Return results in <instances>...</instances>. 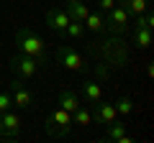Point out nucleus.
Masks as SVG:
<instances>
[{
    "label": "nucleus",
    "instance_id": "6e6552de",
    "mask_svg": "<svg viewBox=\"0 0 154 143\" xmlns=\"http://www.w3.org/2000/svg\"><path fill=\"white\" fill-rule=\"evenodd\" d=\"M116 118H118V112H116L113 102H105L103 97L95 102V110H93V120L98 123V125H108V123H113Z\"/></svg>",
    "mask_w": 154,
    "mask_h": 143
},
{
    "label": "nucleus",
    "instance_id": "2eb2a0df",
    "mask_svg": "<svg viewBox=\"0 0 154 143\" xmlns=\"http://www.w3.org/2000/svg\"><path fill=\"white\" fill-rule=\"evenodd\" d=\"M82 36H85V23H80V21H69L64 33H62V39H69V41H77Z\"/></svg>",
    "mask_w": 154,
    "mask_h": 143
},
{
    "label": "nucleus",
    "instance_id": "f8f14e48",
    "mask_svg": "<svg viewBox=\"0 0 154 143\" xmlns=\"http://www.w3.org/2000/svg\"><path fill=\"white\" fill-rule=\"evenodd\" d=\"M57 105H59V107H64V110L72 115V112H75L77 107H80V97H77V92H75V89H62L59 102H57Z\"/></svg>",
    "mask_w": 154,
    "mask_h": 143
},
{
    "label": "nucleus",
    "instance_id": "423d86ee",
    "mask_svg": "<svg viewBox=\"0 0 154 143\" xmlns=\"http://www.w3.org/2000/svg\"><path fill=\"white\" fill-rule=\"evenodd\" d=\"M8 92H11V97H13V105L21 107V110H28L33 105V92L23 84V79H13L11 87H8Z\"/></svg>",
    "mask_w": 154,
    "mask_h": 143
},
{
    "label": "nucleus",
    "instance_id": "1a4fd4ad",
    "mask_svg": "<svg viewBox=\"0 0 154 143\" xmlns=\"http://www.w3.org/2000/svg\"><path fill=\"white\" fill-rule=\"evenodd\" d=\"M67 23H69V18H67L64 8H51V10H46V26H49L57 36H62V33H64Z\"/></svg>",
    "mask_w": 154,
    "mask_h": 143
},
{
    "label": "nucleus",
    "instance_id": "4468645a",
    "mask_svg": "<svg viewBox=\"0 0 154 143\" xmlns=\"http://www.w3.org/2000/svg\"><path fill=\"white\" fill-rule=\"evenodd\" d=\"M134 44H136L139 49H149V44H152V28L134 26Z\"/></svg>",
    "mask_w": 154,
    "mask_h": 143
},
{
    "label": "nucleus",
    "instance_id": "4be33fe9",
    "mask_svg": "<svg viewBox=\"0 0 154 143\" xmlns=\"http://www.w3.org/2000/svg\"><path fill=\"white\" fill-rule=\"evenodd\" d=\"M116 3H118V5H123V3H126V0H116Z\"/></svg>",
    "mask_w": 154,
    "mask_h": 143
},
{
    "label": "nucleus",
    "instance_id": "9d476101",
    "mask_svg": "<svg viewBox=\"0 0 154 143\" xmlns=\"http://www.w3.org/2000/svg\"><path fill=\"white\" fill-rule=\"evenodd\" d=\"M64 13H67V18L69 21H80L82 23L85 18H88V5H85L82 0H67V8H64Z\"/></svg>",
    "mask_w": 154,
    "mask_h": 143
},
{
    "label": "nucleus",
    "instance_id": "aec40b11",
    "mask_svg": "<svg viewBox=\"0 0 154 143\" xmlns=\"http://www.w3.org/2000/svg\"><path fill=\"white\" fill-rule=\"evenodd\" d=\"M13 107V97H11V92H0V112H5V110H11Z\"/></svg>",
    "mask_w": 154,
    "mask_h": 143
},
{
    "label": "nucleus",
    "instance_id": "412c9836",
    "mask_svg": "<svg viewBox=\"0 0 154 143\" xmlns=\"http://www.w3.org/2000/svg\"><path fill=\"white\" fill-rule=\"evenodd\" d=\"M116 5H118L116 0H98V10L100 13H108L110 8H116Z\"/></svg>",
    "mask_w": 154,
    "mask_h": 143
},
{
    "label": "nucleus",
    "instance_id": "5701e85b",
    "mask_svg": "<svg viewBox=\"0 0 154 143\" xmlns=\"http://www.w3.org/2000/svg\"><path fill=\"white\" fill-rule=\"evenodd\" d=\"M146 3H149V5H152V3H154V0H146Z\"/></svg>",
    "mask_w": 154,
    "mask_h": 143
},
{
    "label": "nucleus",
    "instance_id": "0eeeda50",
    "mask_svg": "<svg viewBox=\"0 0 154 143\" xmlns=\"http://www.w3.org/2000/svg\"><path fill=\"white\" fill-rule=\"evenodd\" d=\"M18 133H21V120L13 110H5L0 112V138H5V141H16Z\"/></svg>",
    "mask_w": 154,
    "mask_h": 143
},
{
    "label": "nucleus",
    "instance_id": "7ed1b4c3",
    "mask_svg": "<svg viewBox=\"0 0 154 143\" xmlns=\"http://www.w3.org/2000/svg\"><path fill=\"white\" fill-rule=\"evenodd\" d=\"M11 72L16 79H23V82H28V79L36 77L38 72V61L33 59V56L23 54V51H16V54L11 56Z\"/></svg>",
    "mask_w": 154,
    "mask_h": 143
},
{
    "label": "nucleus",
    "instance_id": "f257e3e1",
    "mask_svg": "<svg viewBox=\"0 0 154 143\" xmlns=\"http://www.w3.org/2000/svg\"><path fill=\"white\" fill-rule=\"evenodd\" d=\"M16 51H23V54L33 56L38 64L46 61V44L41 36H36V31L31 26H23L16 31Z\"/></svg>",
    "mask_w": 154,
    "mask_h": 143
},
{
    "label": "nucleus",
    "instance_id": "39448f33",
    "mask_svg": "<svg viewBox=\"0 0 154 143\" xmlns=\"http://www.w3.org/2000/svg\"><path fill=\"white\" fill-rule=\"evenodd\" d=\"M57 59H59V64L64 66V69H69V72H88L85 59L77 54V49H72L69 44H64V46L57 49Z\"/></svg>",
    "mask_w": 154,
    "mask_h": 143
},
{
    "label": "nucleus",
    "instance_id": "9b49d317",
    "mask_svg": "<svg viewBox=\"0 0 154 143\" xmlns=\"http://www.w3.org/2000/svg\"><path fill=\"white\" fill-rule=\"evenodd\" d=\"M80 95H82V97L88 100L90 105H95L100 97H103V89H100L98 82H90V79H85V82L80 84Z\"/></svg>",
    "mask_w": 154,
    "mask_h": 143
},
{
    "label": "nucleus",
    "instance_id": "ddd939ff",
    "mask_svg": "<svg viewBox=\"0 0 154 143\" xmlns=\"http://www.w3.org/2000/svg\"><path fill=\"white\" fill-rule=\"evenodd\" d=\"M85 31H95V33H103L105 31V18H103V13H88V18H85Z\"/></svg>",
    "mask_w": 154,
    "mask_h": 143
},
{
    "label": "nucleus",
    "instance_id": "dca6fc26",
    "mask_svg": "<svg viewBox=\"0 0 154 143\" xmlns=\"http://www.w3.org/2000/svg\"><path fill=\"white\" fill-rule=\"evenodd\" d=\"M123 133H126V128L121 125V123H108V125H105V136H103V141L105 143H118V138L123 136Z\"/></svg>",
    "mask_w": 154,
    "mask_h": 143
},
{
    "label": "nucleus",
    "instance_id": "6ab92c4d",
    "mask_svg": "<svg viewBox=\"0 0 154 143\" xmlns=\"http://www.w3.org/2000/svg\"><path fill=\"white\" fill-rule=\"evenodd\" d=\"M113 107H116L118 115H131L134 112V100L131 97H118V102H113Z\"/></svg>",
    "mask_w": 154,
    "mask_h": 143
},
{
    "label": "nucleus",
    "instance_id": "f03ea898",
    "mask_svg": "<svg viewBox=\"0 0 154 143\" xmlns=\"http://www.w3.org/2000/svg\"><path fill=\"white\" fill-rule=\"evenodd\" d=\"M44 130H46V136H49V138H67V136H69V130H72V115L64 110V107L57 105L54 110L46 115Z\"/></svg>",
    "mask_w": 154,
    "mask_h": 143
},
{
    "label": "nucleus",
    "instance_id": "20e7f679",
    "mask_svg": "<svg viewBox=\"0 0 154 143\" xmlns=\"http://www.w3.org/2000/svg\"><path fill=\"white\" fill-rule=\"evenodd\" d=\"M103 18H105V28H108L113 36H123V33L131 28V16H128V10L123 5L110 8L108 13H103Z\"/></svg>",
    "mask_w": 154,
    "mask_h": 143
},
{
    "label": "nucleus",
    "instance_id": "f3484780",
    "mask_svg": "<svg viewBox=\"0 0 154 143\" xmlns=\"http://www.w3.org/2000/svg\"><path fill=\"white\" fill-rule=\"evenodd\" d=\"M123 8L128 10V16H131V18H136V16H141V13H146L152 5H149L146 0H126Z\"/></svg>",
    "mask_w": 154,
    "mask_h": 143
},
{
    "label": "nucleus",
    "instance_id": "a211bd4d",
    "mask_svg": "<svg viewBox=\"0 0 154 143\" xmlns=\"http://www.w3.org/2000/svg\"><path fill=\"white\" fill-rule=\"evenodd\" d=\"M72 123H77V125H82V128H88L90 123H93V112L85 107V105H80L75 112H72Z\"/></svg>",
    "mask_w": 154,
    "mask_h": 143
}]
</instances>
